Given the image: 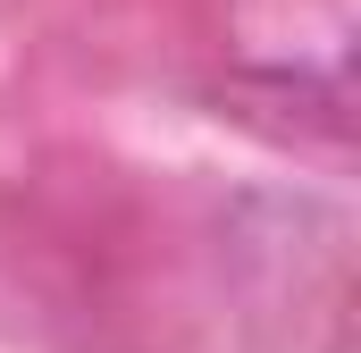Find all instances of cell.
<instances>
[]
</instances>
